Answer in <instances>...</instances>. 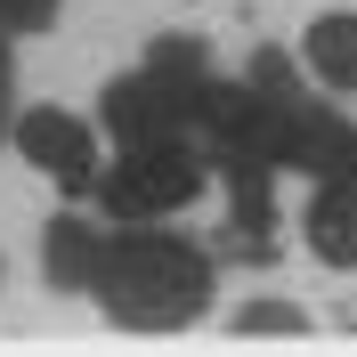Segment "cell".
<instances>
[{
  "instance_id": "obj_1",
  "label": "cell",
  "mask_w": 357,
  "mask_h": 357,
  "mask_svg": "<svg viewBox=\"0 0 357 357\" xmlns=\"http://www.w3.org/2000/svg\"><path fill=\"white\" fill-rule=\"evenodd\" d=\"M89 292L114 325H138V333H171V325H195L203 301H211V260L178 236H114L89 268Z\"/></svg>"
},
{
  "instance_id": "obj_2",
  "label": "cell",
  "mask_w": 357,
  "mask_h": 357,
  "mask_svg": "<svg viewBox=\"0 0 357 357\" xmlns=\"http://www.w3.org/2000/svg\"><path fill=\"white\" fill-rule=\"evenodd\" d=\"M98 203H106V220H162L178 203H195L203 187V162L187 155V138H146V146H122L106 178H89Z\"/></svg>"
},
{
  "instance_id": "obj_3",
  "label": "cell",
  "mask_w": 357,
  "mask_h": 357,
  "mask_svg": "<svg viewBox=\"0 0 357 357\" xmlns=\"http://www.w3.org/2000/svg\"><path fill=\"white\" fill-rule=\"evenodd\" d=\"M203 114V73H130V82L106 89V130L122 146H146V138H187V122Z\"/></svg>"
},
{
  "instance_id": "obj_4",
  "label": "cell",
  "mask_w": 357,
  "mask_h": 357,
  "mask_svg": "<svg viewBox=\"0 0 357 357\" xmlns=\"http://www.w3.org/2000/svg\"><path fill=\"white\" fill-rule=\"evenodd\" d=\"M17 155L33 162L41 178L73 187V195L98 178V138H89V122H73V114H57V106H33L17 122Z\"/></svg>"
},
{
  "instance_id": "obj_5",
  "label": "cell",
  "mask_w": 357,
  "mask_h": 357,
  "mask_svg": "<svg viewBox=\"0 0 357 357\" xmlns=\"http://www.w3.org/2000/svg\"><path fill=\"white\" fill-rule=\"evenodd\" d=\"M284 162H292V171H317V178H349L357 171V130L333 122V114H317V106H292Z\"/></svg>"
},
{
  "instance_id": "obj_6",
  "label": "cell",
  "mask_w": 357,
  "mask_h": 357,
  "mask_svg": "<svg viewBox=\"0 0 357 357\" xmlns=\"http://www.w3.org/2000/svg\"><path fill=\"white\" fill-rule=\"evenodd\" d=\"M309 252L333 260V268H357V171L317 187V203H309Z\"/></svg>"
},
{
  "instance_id": "obj_7",
  "label": "cell",
  "mask_w": 357,
  "mask_h": 357,
  "mask_svg": "<svg viewBox=\"0 0 357 357\" xmlns=\"http://www.w3.org/2000/svg\"><path fill=\"white\" fill-rule=\"evenodd\" d=\"M301 57H309V73H317L325 89H357V17H349V8L317 17L309 41H301Z\"/></svg>"
},
{
  "instance_id": "obj_8",
  "label": "cell",
  "mask_w": 357,
  "mask_h": 357,
  "mask_svg": "<svg viewBox=\"0 0 357 357\" xmlns=\"http://www.w3.org/2000/svg\"><path fill=\"white\" fill-rule=\"evenodd\" d=\"M98 252H106V236H98V227H82V220H57V227H49V244H41L49 284L89 292V268H98Z\"/></svg>"
},
{
  "instance_id": "obj_9",
  "label": "cell",
  "mask_w": 357,
  "mask_h": 357,
  "mask_svg": "<svg viewBox=\"0 0 357 357\" xmlns=\"http://www.w3.org/2000/svg\"><path fill=\"white\" fill-rule=\"evenodd\" d=\"M236 333H309V317L268 301V309H244V317H236Z\"/></svg>"
},
{
  "instance_id": "obj_10",
  "label": "cell",
  "mask_w": 357,
  "mask_h": 357,
  "mask_svg": "<svg viewBox=\"0 0 357 357\" xmlns=\"http://www.w3.org/2000/svg\"><path fill=\"white\" fill-rule=\"evenodd\" d=\"M49 17H57V0H0V24H17V33H33Z\"/></svg>"
},
{
  "instance_id": "obj_11",
  "label": "cell",
  "mask_w": 357,
  "mask_h": 357,
  "mask_svg": "<svg viewBox=\"0 0 357 357\" xmlns=\"http://www.w3.org/2000/svg\"><path fill=\"white\" fill-rule=\"evenodd\" d=\"M0 98H8V73H0Z\"/></svg>"
}]
</instances>
